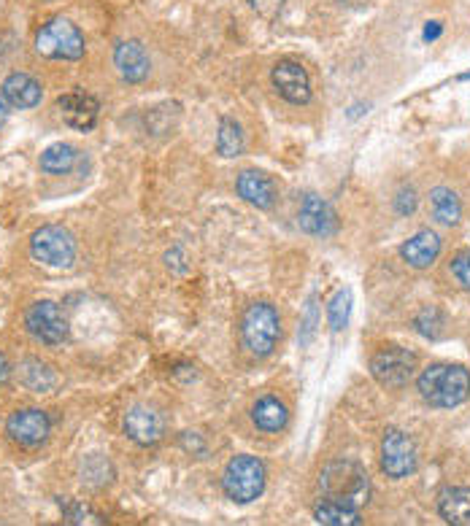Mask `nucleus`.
I'll return each instance as SVG.
<instances>
[{"instance_id":"nucleus-12","label":"nucleus","mask_w":470,"mask_h":526,"mask_svg":"<svg viewBox=\"0 0 470 526\" xmlns=\"http://www.w3.org/2000/svg\"><path fill=\"white\" fill-rule=\"evenodd\" d=\"M122 429L138 446H157L165 435V421L160 411H154L149 405H133L125 413Z\"/></svg>"},{"instance_id":"nucleus-10","label":"nucleus","mask_w":470,"mask_h":526,"mask_svg":"<svg viewBox=\"0 0 470 526\" xmlns=\"http://www.w3.org/2000/svg\"><path fill=\"white\" fill-rule=\"evenodd\" d=\"M6 432L22 448L44 446L52 432V421L41 408H22V411L11 413L6 421Z\"/></svg>"},{"instance_id":"nucleus-24","label":"nucleus","mask_w":470,"mask_h":526,"mask_svg":"<svg viewBox=\"0 0 470 526\" xmlns=\"http://www.w3.org/2000/svg\"><path fill=\"white\" fill-rule=\"evenodd\" d=\"M19 375H22V384L28 386L30 392H52L57 384V375L52 373V367L44 365L41 359H28L19 370Z\"/></svg>"},{"instance_id":"nucleus-19","label":"nucleus","mask_w":470,"mask_h":526,"mask_svg":"<svg viewBox=\"0 0 470 526\" xmlns=\"http://www.w3.org/2000/svg\"><path fill=\"white\" fill-rule=\"evenodd\" d=\"M438 513L446 524L470 526V489L468 486H449L438 497Z\"/></svg>"},{"instance_id":"nucleus-23","label":"nucleus","mask_w":470,"mask_h":526,"mask_svg":"<svg viewBox=\"0 0 470 526\" xmlns=\"http://www.w3.org/2000/svg\"><path fill=\"white\" fill-rule=\"evenodd\" d=\"M314 518H317L319 524L325 526H360V510L349 508V505H341V502L335 500H322L314 508Z\"/></svg>"},{"instance_id":"nucleus-3","label":"nucleus","mask_w":470,"mask_h":526,"mask_svg":"<svg viewBox=\"0 0 470 526\" xmlns=\"http://www.w3.org/2000/svg\"><path fill=\"white\" fill-rule=\"evenodd\" d=\"M76 254H79V246H76L73 232L60 224H44L30 238V257L49 270L73 268Z\"/></svg>"},{"instance_id":"nucleus-6","label":"nucleus","mask_w":470,"mask_h":526,"mask_svg":"<svg viewBox=\"0 0 470 526\" xmlns=\"http://www.w3.org/2000/svg\"><path fill=\"white\" fill-rule=\"evenodd\" d=\"M36 52L46 60H82L87 44L71 19L55 17L36 33Z\"/></svg>"},{"instance_id":"nucleus-35","label":"nucleus","mask_w":470,"mask_h":526,"mask_svg":"<svg viewBox=\"0 0 470 526\" xmlns=\"http://www.w3.org/2000/svg\"><path fill=\"white\" fill-rule=\"evenodd\" d=\"M6 375H9V362H6V357L0 354V384L6 381Z\"/></svg>"},{"instance_id":"nucleus-1","label":"nucleus","mask_w":470,"mask_h":526,"mask_svg":"<svg viewBox=\"0 0 470 526\" xmlns=\"http://www.w3.org/2000/svg\"><path fill=\"white\" fill-rule=\"evenodd\" d=\"M416 386L433 408H457L470 397V373L462 365H430L422 370Z\"/></svg>"},{"instance_id":"nucleus-27","label":"nucleus","mask_w":470,"mask_h":526,"mask_svg":"<svg viewBox=\"0 0 470 526\" xmlns=\"http://www.w3.org/2000/svg\"><path fill=\"white\" fill-rule=\"evenodd\" d=\"M416 330L422 332L425 338L438 340L443 335V316L441 311H435V308H425V311L416 316Z\"/></svg>"},{"instance_id":"nucleus-29","label":"nucleus","mask_w":470,"mask_h":526,"mask_svg":"<svg viewBox=\"0 0 470 526\" xmlns=\"http://www.w3.org/2000/svg\"><path fill=\"white\" fill-rule=\"evenodd\" d=\"M317 319H319V313H317V300L311 297L306 305V319H303V324H300V343L303 346H308L311 343V338H314V330H317Z\"/></svg>"},{"instance_id":"nucleus-17","label":"nucleus","mask_w":470,"mask_h":526,"mask_svg":"<svg viewBox=\"0 0 470 526\" xmlns=\"http://www.w3.org/2000/svg\"><path fill=\"white\" fill-rule=\"evenodd\" d=\"M441 238L433 230H419L414 238H408L400 246V257L406 265L416 270H427L430 265H435V259L441 257Z\"/></svg>"},{"instance_id":"nucleus-34","label":"nucleus","mask_w":470,"mask_h":526,"mask_svg":"<svg viewBox=\"0 0 470 526\" xmlns=\"http://www.w3.org/2000/svg\"><path fill=\"white\" fill-rule=\"evenodd\" d=\"M6 116H9V100L3 95V87H0V125L6 122Z\"/></svg>"},{"instance_id":"nucleus-30","label":"nucleus","mask_w":470,"mask_h":526,"mask_svg":"<svg viewBox=\"0 0 470 526\" xmlns=\"http://www.w3.org/2000/svg\"><path fill=\"white\" fill-rule=\"evenodd\" d=\"M246 3H249V9L257 17L268 19V22H273L281 14V9H284V0H246Z\"/></svg>"},{"instance_id":"nucleus-11","label":"nucleus","mask_w":470,"mask_h":526,"mask_svg":"<svg viewBox=\"0 0 470 526\" xmlns=\"http://www.w3.org/2000/svg\"><path fill=\"white\" fill-rule=\"evenodd\" d=\"M271 81L281 98L292 103V106H306L308 100H311L308 71L300 63H295V60H281V63L273 65Z\"/></svg>"},{"instance_id":"nucleus-31","label":"nucleus","mask_w":470,"mask_h":526,"mask_svg":"<svg viewBox=\"0 0 470 526\" xmlns=\"http://www.w3.org/2000/svg\"><path fill=\"white\" fill-rule=\"evenodd\" d=\"M65 521L68 524H100V518L87 505H65Z\"/></svg>"},{"instance_id":"nucleus-9","label":"nucleus","mask_w":470,"mask_h":526,"mask_svg":"<svg viewBox=\"0 0 470 526\" xmlns=\"http://www.w3.org/2000/svg\"><path fill=\"white\" fill-rule=\"evenodd\" d=\"M25 327L38 343H44L49 348L63 346L68 340V321H65L63 311L57 308L52 300H41L33 303L25 313Z\"/></svg>"},{"instance_id":"nucleus-13","label":"nucleus","mask_w":470,"mask_h":526,"mask_svg":"<svg viewBox=\"0 0 470 526\" xmlns=\"http://www.w3.org/2000/svg\"><path fill=\"white\" fill-rule=\"evenodd\" d=\"M298 224L300 230L308 232V235H314V238H330L335 230H338V216L330 208L327 200H322L314 192H308L303 197V203H300L298 211Z\"/></svg>"},{"instance_id":"nucleus-18","label":"nucleus","mask_w":470,"mask_h":526,"mask_svg":"<svg viewBox=\"0 0 470 526\" xmlns=\"http://www.w3.org/2000/svg\"><path fill=\"white\" fill-rule=\"evenodd\" d=\"M3 95L14 108H36L44 98V90L28 73H11L9 79L3 81Z\"/></svg>"},{"instance_id":"nucleus-21","label":"nucleus","mask_w":470,"mask_h":526,"mask_svg":"<svg viewBox=\"0 0 470 526\" xmlns=\"http://www.w3.org/2000/svg\"><path fill=\"white\" fill-rule=\"evenodd\" d=\"M430 208H433V219L443 227H454L462 219V203L457 192L449 187H435L430 192Z\"/></svg>"},{"instance_id":"nucleus-14","label":"nucleus","mask_w":470,"mask_h":526,"mask_svg":"<svg viewBox=\"0 0 470 526\" xmlns=\"http://www.w3.org/2000/svg\"><path fill=\"white\" fill-rule=\"evenodd\" d=\"M57 108H60V116H63V122L73 130H79V133H87L95 127L100 114L98 100L87 95V92H65L63 98L57 100Z\"/></svg>"},{"instance_id":"nucleus-25","label":"nucleus","mask_w":470,"mask_h":526,"mask_svg":"<svg viewBox=\"0 0 470 526\" xmlns=\"http://www.w3.org/2000/svg\"><path fill=\"white\" fill-rule=\"evenodd\" d=\"M217 152L222 154V157H238V154L244 152V130H241V125H238L235 119H230V116H225V119L219 122Z\"/></svg>"},{"instance_id":"nucleus-16","label":"nucleus","mask_w":470,"mask_h":526,"mask_svg":"<svg viewBox=\"0 0 470 526\" xmlns=\"http://www.w3.org/2000/svg\"><path fill=\"white\" fill-rule=\"evenodd\" d=\"M114 65H117L119 76L127 81V84H141V81L149 76V54H146L144 44L141 41H122L114 49Z\"/></svg>"},{"instance_id":"nucleus-28","label":"nucleus","mask_w":470,"mask_h":526,"mask_svg":"<svg viewBox=\"0 0 470 526\" xmlns=\"http://www.w3.org/2000/svg\"><path fill=\"white\" fill-rule=\"evenodd\" d=\"M449 270H452V276L457 278V284L470 292V251H460V254L452 259Z\"/></svg>"},{"instance_id":"nucleus-7","label":"nucleus","mask_w":470,"mask_h":526,"mask_svg":"<svg viewBox=\"0 0 470 526\" xmlns=\"http://www.w3.org/2000/svg\"><path fill=\"white\" fill-rule=\"evenodd\" d=\"M416 373V354L400 346H384L371 357V375L387 389L406 386Z\"/></svg>"},{"instance_id":"nucleus-20","label":"nucleus","mask_w":470,"mask_h":526,"mask_svg":"<svg viewBox=\"0 0 470 526\" xmlns=\"http://www.w3.org/2000/svg\"><path fill=\"white\" fill-rule=\"evenodd\" d=\"M252 421L257 424V429H263L268 435H276V432H281L290 424V411H287V405L279 397L268 394V397H260L254 402Z\"/></svg>"},{"instance_id":"nucleus-32","label":"nucleus","mask_w":470,"mask_h":526,"mask_svg":"<svg viewBox=\"0 0 470 526\" xmlns=\"http://www.w3.org/2000/svg\"><path fill=\"white\" fill-rule=\"evenodd\" d=\"M395 208H398L400 216H408L416 211V192L411 187L400 189L398 197H395Z\"/></svg>"},{"instance_id":"nucleus-26","label":"nucleus","mask_w":470,"mask_h":526,"mask_svg":"<svg viewBox=\"0 0 470 526\" xmlns=\"http://www.w3.org/2000/svg\"><path fill=\"white\" fill-rule=\"evenodd\" d=\"M327 319H330V330L341 332L352 319V289H338L330 303H327Z\"/></svg>"},{"instance_id":"nucleus-5","label":"nucleus","mask_w":470,"mask_h":526,"mask_svg":"<svg viewBox=\"0 0 470 526\" xmlns=\"http://www.w3.org/2000/svg\"><path fill=\"white\" fill-rule=\"evenodd\" d=\"M222 489L238 505H249L265 491V464L257 456H233L222 473Z\"/></svg>"},{"instance_id":"nucleus-8","label":"nucleus","mask_w":470,"mask_h":526,"mask_svg":"<svg viewBox=\"0 0 470 526\" xmlns=\"http://www.w3.org/2000/svg\"><path fill=\"white\" fill-rule=\"evenodd\" d=\"M419 467V454H416V443L403 432V429H387V435L381 440V470L389 478H408L416 473Z\"/></svg>"},{"instance_id":"nucleus-33","label":"nucleus","mask_w":470,"mask_h":526,"mask_svg":"<svg viewBox=\"0 0 470 526\" xmlns=\"http://www.w3.org/2000/svg\"><path fill=\"white\" fill-rule=\"evenodd\" d=\"M441 30L443 27L438 25V22H430V25L425 27V33H422V36H425V41H435V38L441 36Z\"/></svg>"},{"instance_id":"nucleus-2","label":"nucleus","mask_w":470,"mask_h":526,"mask_svg":"<svg viewBox=\"0 0 470 526\" xmlns=\"http://www.w3.org/2000/svg\"><path fill=\"white\" fill-rule=\"evenodd\" d=\"M319 486L325 491V500H335L341 505L360 510L371 497V481L368 473L357 462L335 459L319 475Z\"/></svg>"},{"instance_id":"nucleus-4","label":"nucleus","mask_w":470,"mask_h":526,"mask_svg":"<svg viewBox=\"0 0 470 526\" xmlns=\"http://www.w3.org/2000/svg\"><path fill=\"white\" fill-rule=\"evenodd\" d=\"M281 321L271 303H252L241 319V340L254 357H268L279 346Z\"/></svg>"},{"instance_id":"nucleus-15","label":"nucleus","mask_w":470,"mask_h":526,"mask_svg":"<svg viewBox=\"0 0 470 526\" xmlns=\"http://www.w3.org/2000/svg\"><path fill=\"white\" fill-rule=\"evenodd\" d=\"M235 189H238V195L244 197L249 206L263 208V211L276 206V197H279L276 184L263 170H244L238 176V181H235Z\"/></svg>"},{"instance_id":"nucleus-22","label":"nucleus","mask_w":470,"mask_h":526,"mask_svg":"<svg viewBox=\"0 0 470 526\" xmlns=\"http://www.w3.org/2000/svg\"><path fill=\"white\" fill-rule=\"evenodd\" d=\"M79 160V154L73 149L71 143H52L44 154H41V170L49 173V176H63V173H71L73 165Z\"/></svg>"}]
</instances>
